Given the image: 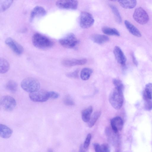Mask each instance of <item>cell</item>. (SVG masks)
<instances>
[{"instance_id":"83f0119b","label":"cell","mask_w":152,"mask_h":152,"mask_svg":"<svg viewBox=\"0 0 152 152\" xmlns=\"http://www.w3.org/2000/svg\"><path fill=\"white\" fill-rule=\"evenodd\" d=\"M13 0H0V10L4 12L7 10L11 5Z\"/></svg>"},{"instance_id":"603a6c76","label":"cell","mask_w":152,"mask_h":152,"mask_svg":"<svg viewBox=\"0 0 152 152\" xmlns=\"http://www.w3.org/2000/svg\"><path fill=\"white\" fill-rule=\"evenodd\" d=\"M94 150L96 152H109L110 151L109 147L106 144L100 145L97 143L94 144Z\"/></svg>"},{"instance_id":"8d00e7d4","label":"cell","mask_w":152,"mask_h":152,"mask_svg":"<svg viewBox=\"0 0 152 152\" xmlns=\"http://www.w3.org/2000/svg\"><path fill=\"white\" fill-rule=\"evenodd\" d=\"M113 1H118L119 0H109Z\"/></svg>"},{"instance_id":"ac0fdd59","label":"cell","mask_w":152,"mask_h":152,"mask_svg":"<svg viewBox=\"0 0 152 152\" xmlns=\"http://www.w3.org/2000/svg\"><path fill=\"white\" fill-rule=\"evenodd\" d=\"M91 40L98 44H102L106 43L109 40V38L105 35L95 34L92 36Z\"/></svg>"},{"instance_id":"7402d4cb","label":"cell","mask_w":152,"mask_h":152,"mask_svg":"<svg viewBox=\"0 0 152 152\" xmlns=\"http://www.w3.org/2000/svg\"><path fill=\"white\" fill-rule=\"evenodd\" d=\"M102 31L104 34L107 35L117 36L120 35L119 32L115 28L105 26L102 28Z\"/></svg>"},{"instance_id":"d6a6232c","label":"cell","mask_w":152,"mask_h":152,"mask_svg":"<svg viewBox=\"0 0 152 152\" xmlns=\"http://www.w3.org/2000/svg\"><path fill=\"white\" fill-rule=\"evenodd\" d=\"M78 70H76L73 72L67 73L66 75L69 77L77 78L78 76Z\"/></svg>"},{"instance_id":"836d02e7","label":"cell","mask_w":152,"mask_h":152,"mask_svg":"<svg viewBox=\"0 0 152 152\" xmlns=\"http://www.w3.org/2000/svg\"><path fill=\"white\" fill-rule=\"evenodd\" d=\"M49 98L56 99L58 98L59 95L57 92L54 91H48Z\"/></svg>"},{"instance_id":"e575fe53","label":"cell","mask_w":152,"mask_h":152,"mask_svg":"<svg viewBox=\"0 0 152 152\" xmlns=\"http://www.w3.org/2000/svg\"><path fill=\"white\" fill-rule=\"evenodd\" d=\"M145 90L152 94V83H148L145 86Z\"/></svg>"},{"instance_id":"30bf717a","label":"cell","mask_w":152,"mask_h":152,"mask_svg":"<svg viewBox=\"0 0 152 152\" xmlns=\"http://www.w3.org/2000/svg\"><path fill=\"white\" fill-rule=\"evenodd\" d=\"M5 42L6 45L16 54L20 55L23 53V47L12 38H7Z\"/></svg>"},{"instance_id":"4316f807","label":"cell","mask_w":152,"mask_h":152,"mask_svg":"<svg viewBox=\"0 0 152 152\" xmlns=\"http://www.w3.org/2000/svg\"><path fill=\"white\" fill-rule=\"evenodd\" d=\"M101 114V112L99 111L95 112L91 117L88 122V126L91 127L94 125L97 120L100 117Z\"/></svg>"},{"instance_id":"ba28073f","label":"cell","mask_w":152,"mask_h":152,"mask_svg":"<svg viewBox=\"0 0 152 152\" xmlns=\"http://www.w3.org/2000/svg\"><path fill=\"white\" fill-rule=\"evenodd\" d=\"M29 97L32 101L38 102H45L49 99L48 91L42 90L30 93Z\"/></svg>"},{"instance_id":"9a60e30c","label":"cell","mask_w":152,"mask_h":152,"mask_svg":"<svg viewBox=\"0 0 152 152\" xmlns=\"http://www.w3.org/2000/svg\"><path fill=\"white\" fill-rule=\"evenodd\" d=\"M112 129L116 133L122 130L123 126V122L121 118L117 116L112 118L110 121Z\"/></svg>"},{"instance_id":"6da1fadb","label":"cell","mask_w":152,"mask_h":152,"mask_svg":"<svg viewBox=\"0 0 152 152\" xmlns=\"http://www.w3.org/2000/svg\"><path fill=\"white\" fill-rule=\"evenodd\" d=\"M123 90L115 87L110 93L109 97V102L115 109L121 107L124 101Z\"/></svg>"},{"instance_id":"8fae6325","label":"cell","mask_w":152,"mask_h":152,"mask_svg":"<svg viewBox=\"0 0 152 152\" xmlns=\"http://www.w3.org/2000/svg\"><path fill=\"white\" fill-rule=\"evenodd\" d=\"M113 53L117 62L123 66L125 65L126 58L121 48L115 46L113 50Z\"/></svg>"},{"instance_id":"d4e9b609","label":"cell","mask_w":152,"mask_h":152,"mask_svg":"<svg viewBox=\"0 0 152 152\" xmlns=\"http://www.w3.org/2000/svg\"><path fill=\"white\" fill-rule=\"evenodd\" d=\"M93 72V70L88 68H85L81 70L80 76L81 79L84 80H88Z\"/></svg>"},{"instance_id":"3957f363","label":"cell","mask_w":152,"mask_h":152,"mask_svg":"<svg viewBox=\"0 0 152 152\" xmlns=\"http://www.w3.org/2000/svg\"><path fill=\"white\" fill-rule=\"evenodd\" d=\"M21 86L24 91L30 93L39 90L40 88V84L36 79L32 77H27L22 80Z\"/></svg>"},{"instance_id":"4fadbf2b","label":"cell","mask_w":152,"mask_h":152,"mask_svg":"<svg viewBox=\"0 0 152 152\" xmlns=\"http://www.w3.org/2000/svg\"><path fill=\"white\" fill-rule=\"evenodd\" d=\"M86 62L87 60L85 59H65L63 60L61 63L64 66L70 67L76 65H84L86 64Z\"/></svg>"},{"instance_id":"7c38bea8","label":"cell","mask_w":152,"mask_h":152,"mask_svg":"<svg viewBox=\"0 0 152 152\" xmlns=\"http://www.w3.org/2000/svg\"><path fill=\"white\" fill-rule=\"evenodd\" d=\"M46 14L45 9L40 6L35 7L31 12L30 20L32 21L35 18H39L43 17Z\"/></svg>"},{"instance_id":"52a82bcc","label":"cell","mask_w":152,"mask_h":152,"mask_svg":"<svg viewBox=\"0 0 152 152\" xmlns=\"http://www.w3.org/2000/svg\"><path fill=\"white\" fill-rule=\"evenodd\" d=\"M0 104L4 110L10 111L15 108L16 105V102L14 98L10 96L7 95L1 98Z\"/></svg>"},{"instance_id":"cb8c5ba5","label":"cell","mask_w":152,"mask_h":152,"mask_svg":"<svg viewBox=\"0 0 152 152\" xmlns=\"http://www.w3.org/2000/svg\"><path fill=\"white\" fill-rule=\"evenodd\" d=\"M110 7L116 21L119 24L121 23V17L117 8L113 5H110Z\"/></svg>"},{"instance_id":"7a4b0ae2","label":"cell","mask_w":152,"mask_h":152,"mask_svg":"<svg viewBox=\"0 0 152 152\" xmlns=\"http://www.w3.org/2000/svg\"><path fill=\"white\" fill-rule=\"evenodd\" d=\"M32 42L36 47L40 49L50 48L53 45V42L47 37L39 33H36L32 37Z\"/></svg>"},{"instance_id":"5b68a950","label":"cell","mask_w":152,"mask_h":152,"mask_svg":"<svg viewBox=\"0 0 152 152\" xmlns=\"http://www.w3.org/2000/svg\"><path fill=\"white\" fill-rule=\"evenodd\" d=\"M133 18L137 22L142 25L146 23L149 20L147 13L141 7L136 9L133 14Z\"/></svg>"},{"instance_id":"4dcf8cb0","label":"cell","mask_w":152,"mask_h":152,"mask_svg":"<svg viewBox=\"0 0 152 152\" xmlns=\"http://www.w3.org/2000/svg\"><path fill=\"white\" fill-rule=\"evenodd\" d=\"M113 83L115 87L124 90V85L121 80L115 79L113 80Z\"/></svg>"},{"instance_id":"8992f818","label":"cell","mask_w":152,"mask_h":152,"mask_svg":"<svg viewBox=\"0 0 152 152\" xmlns=\"http://www.w3.org/2000/svg\"><path fill=\"white\" fill-rule=\"evenodd\" d=\"M94 22V17L91 13L86 12H81L80 19V25L81 28H88L92 26Z\"/></svg>"},{"instance_id":"f1b7e54d","label":"cell","mask_w":152,"mask_h":152,"mask_svg":"<svg viewBox=\"0 0 152 152\" xmlns=\"http://www.w3.org/2000/svg\"><path fill=\"white\" fill-rule=\"evenodd\" d=\"M144 107L147 111L152 110V98L144 100Z\"/></svg>"},{"instance_id":"44dd1931","label":"cell","mask_w":152,"mask_h":152,"mask_svg":"<svg viewBox=\"0 0 152 152\" xmlns=\"http://www.w3.org/2000/svg\"><path fill=\"white\" fill-rule=\"evenodd\" d=\"M10 64L8 61L3 58H0V72L1 74L7 72L9 70Z\"/></svg>"},{"instance_id":"e0dca14e","label":"cell","mask_w":152,"mask_h":152,"mask_svg":"<svg viewBox=\"0 0 152 152\" xmlns=\"http://www.w3.org/2000/svg\"><path fill=\"white\" fill-rule=\"evenodd\" d=\"M12 133V130L10 128L4 124H0V135L2 138H8L11 136Z\"/></svg>"},{"instance_id":"5bb4252c","label":"cell","mask_w":152,"mask_h":152,"mask_svg":"<svg viewBox=\"0 0 152 152\" xmlns=\"http://www.w3.org/2000/svg\"><path fill=\"white\" fill-rule=\"evenodd\" d=\"M105 133L109 142L113 145L116 146L118 145V133L114 132L112 129L107 128L105 130Z\"/></svg>"},{"instance_id":"ffe728a7","label":"cell","mask_w":152,"mask_h":152,"mask_svg":"<svg viewBox=\"0 0 152 152\" xmlns=\"http://www.w3.org/2000/svg\"><path fill=\"white\" fill-rule=\"evenodd\" d=\"M93 111V108L90 106L83 110L81 113V117L83 120L85 122H88L91 117V115Z\"/></svg>"},{"instance_id":"2e32d148","label":"cell","mask_w":152,"mask_h":152,"mask_svg":"<svg viewBox=\"0 0 152 152\" xmlns=\"http://www.w3.org/2000/svg\"><path fill=\"white\" fill-rule=\"evenodd\" d=\"M125 25L129 32L135 36L140 37L141 34L139 30L127 20L124 21Z\"/></svg>"},{"instance_id":"277c9868","label":"cell","mask_w":152,"mask_h":152,"mask_svg":"<svg viewBox=\"0 0 152 152\" xmlns=\"http://www.w3.org/2000/svg\"><path fill=\"white\" fill-rule=\"evenodd\" d=\"M59 43L62 46L66 48H72L77 44L78 41L75 34L70 33L60 39Z\"/></svg>"},{"instance_id":"1f68e13d","label":"cell","mask_w":152,"mask_h":152,"mask_svg":"<svg viewBox=\"0 0 152 152\" xmlns=\"http://www.w3.org/2000/svg\"><path fill=\"white\" fill-rule=\"evenodd\" d=\"M91 135L90 134H88L86 139L83 145L84 149L86 150L87 149L90 143L91 140Z\"/></svg>"},{"instance_id":"9c48e42d","label":"cell","mask_w":152,"mask_h":152,"mask_svg":"<svg viewBox=\"0 0 152 152\" xmlns=\"http://www.w3.org/2000/svg\"><path fill=\"white\" fill-rule=\"evenodd\" d=\"M56 5L61 9L76 10L78 7V2L77 0H57Z\"/></svg>"},{"instance_id":"f546056e","label":"cell","mask_w":152,"mask_h":152,"mask_svg":"<svg viewBox=\"0 0 152 152\" xmlns=\"http://www.w3.org/2000/svg\"><path fill=\"white\" fill-rule=\"evenodd\" d=\"M64 103L66 105L72 106L74 104V102L72 98L69 95L65 96L63 99Z\"/></svg>"},{"instance_id":"d6986e66","label":"cell","mask_w":152,"mask_h":152,"mask_svg":"<svg viewBox=\"0 0 152 152\" xmlns=\"http://www.w3.org/2000/svg\"><path fill=\"white\" fill-rule=\"evenodd\" d=\"M120 5L126 9H131L134 7L137 3L136 0H119Z\"/></svg>"},{"instance_id":"484cf974","label":"cell","mask_w":152,"mask_h":152,"mask_svg":"<svg viewBox=\"0 0 152 152\" xmlns=\"http://www.w3.org/2000/svg\"><path fill=\"white\" fill-rule=\"evenodd\" d=\"M18 84L15 81L12 80L9 81L6 84L5 88L8 91L15 92L18 89Z\"/></svg>"},{"instance_id":"d590c367","label":"cell","mask_w":152,"mask_h":152,"mask_svg":"<svg viewBox=\"0 0 152 152\" xmlns=\"http://www.w3.org/2000/svg\"><path fill=\"white\" fill-rule=\"evenodd\" d=\"M132 57L134 64L135 66H137L138 65L137 61L135 57L134 54L133 53L132 54Z\"/></svg>"}]
</instances>
